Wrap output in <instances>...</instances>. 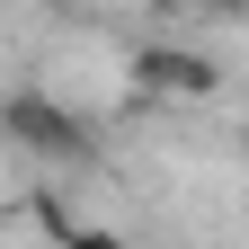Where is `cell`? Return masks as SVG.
<instances>
[{
    "label": "cell",
    "instance_id": "4",
    "mask_svg": "<svg viewBox=\"0 0 249 249\" xmlns=\"http://www.w3.org/2000/svg\"><path fill=\"white\" fill-rule=\"evenodd\" d=\"M205 18H249V0H196Z\"/></svg>",
    "mask_w": 249,
    "mask_h": 249
},
{
    "label": "cell",
    "instance_id": "3",
    "mask_svg": "<svg viewBox=\"0 0 249 249\" xmlns=\"http://www.w3.org/2000/svg\"><path fill=\"white\" fill-rule=\"evenodd\" d=\"M62 240H71V249H124V240H107V231H80V223L62 231Z\"/></svg>",
    "mask_w": 249,
    "mask_h": 249
},
{
    "label": "cell",
    "instance_id": "2",
    "mask_svg": "<svg viewBox=\"0 0 249 249\" xmlns=\"http://www.w3.org/2000/svg\"><path fill=\"white\" fill-rule=\"evenodd\" d=\"M124 71H134V89L142 98H213V89H223V62L213 53H196V45H134V62H124Z\"/></svg>",
    "mask_w": 249,
    "mask_h": 249
},
{
    "label": "cell",
    "instance_id": "5",
    "mask_svg": "<svg viewBox=\"0 0 249 249\" xmlns=\"http://www.w3.org/2000/svg\"><path fill=\"white\" fill-rule=\"evenodd\" d=\"M45 9H71V0H45Z\"/></svg>",
    "mask_w": 249,
    "mask_h": 249
},
{
    "label": "cell",
    "instance_id": "1",
    "mask_svg": "<svg viewBox=\"0 0 249 249\" xmlns=\"http://www.w3.org/2000/svg\"><path fill=\"white\" fill-rule=\"evenodd\" d=\"M0 142H18L27 160H45V169H89L98 160L89 116H71L53 89H9V98H0Z\"/></svg>",
    "mask_w": 249,
    "mask_h": 249
}]
</instances>
